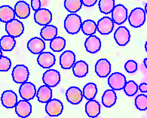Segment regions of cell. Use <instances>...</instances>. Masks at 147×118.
<instances>
[{
	"mask_svg": "<svg viewBox=\"0 0 147 118\" xmlns=\"http://www.w3.org/2000/svg\"><path fill=\"white\" fill-rule=\"evenodd\" d=\"M14 13L19 19H26L30 14V5L25 1H18L14 8Z\"/></svg>",
	"mask_w": 147,
	"mask_h": 118,
	"instance_id": "21",
	"label": "cell"
},
{
	"mask_svg": "<svg viewBox=\"0 0 147 118\" xmlns=\"http://www.w3.org/2000/svg\"><path fill=\"white\" fill-rule=\"evenodd\" d=\"M27 49L30 52L35 55L38 54L44 51L45 49V43L42 38L38 37H33L30 38L27 42Z\"/></svg>",
	"mask_w": 147,
	"mask_h": 118,
	"instance_id": "14",
	"label": "cell"
},
{
	"mask_svg": "<svg viewBox=\"0 0 147 118\" xmlns=\"http://www.w3.org/2000/svg\"><path fill=\"white\" fill-rule=\"evenodd\" d=\"M117 95L113 89L107 90L102 96V103L106 108H112L116 103Z\"/></svg>",
	"mask_w": 147,
	"mask_h": 118,
	"instance_id": "25",
	"label": "cell"
},
{
	"mask_svg": "<svg viewBox=\"0 0 147 118\" xmlns=\"http://www.w3.org/2000/svg\"><path fill=\"white\" fill-rule=\"evenodd\" d=\"M97 94V85L94 83H88L85 85L82 90L83 97L87 100H91L96 97Z\"/></svg>",
	"mask_w": 147,
	"mask_h": 118,
	"instance_id": "29",
	"label": "cell"
},
{
	"mask_svg": "<svg viewBox=\"0 0 147 118\" xmlns=\"http://www.w3.org/2000/svg\"><path fill=\"white\" fill-rule=\"evenodd\" d=\"M123 90L127 96L132 97L137 94V91H138V85L134 80H128V81H126V84H125Z\"/></svg>",
	"mask_w": 147,
	"mask_h": 118,
	"instance_id": "34",
	"label": "cell"
},
{
	"mask_svg": "<svg viewBox=\"0 0 147 118\" xmlns=\"http://www.w3.org/2000/svg\"><path fill=\"white\" fill-rule=\"evenodd\" d=\"M138 89L142 93H147V84L146 83H142L139 85Z\"/></svg>",
	"mask_w": 147,
	"mask_h": 118,
	"instance_id": "40",
	"label": "cell"
},
{
	"mask_svg": "<svg viewBox=\"0 0 147 118\" xmlns=\"http://www.w3.org/2000/svg\"><path fill=\"white\" fill-rule=\"evenodd\" d=\"M125 69L127 73L130 74L134 73L137 70V63L134 60H128L125 62Z\"/></svg>",
	"mask_w": 147,
	"mask_h": 118,
	"instance_id": "37",
	"label": "cell"
},
{
	"mask_svg": "<svg viewBox=\"0 0 147 118\" xmlns=\"http://www.w3.org/2000/svg\"><path fill=\"white\" fill-rule=\"evenodd\" d=\"M2 55V50H1V48H0V56Z\"/></svg>",
	"mask_w": 147,
	"mask_h": 118,
	"instance_id": "42",
	"label": "cell"
},
{
	"mask_svg": "<svg viewBox=\"0 0 147 118\" xmlns=\"http://www.w3.org/2000/svg\"><path fill=\"white\" fill-rule=\"evenodd\" d=\"M145 49L146 50V44H145Z\"/></svg>",
	"mask_w": 147,
	"mask_h": 118,
	"instance_id": "43",
	"label": "cell"
},
{
	"mask_svg": "<svg viewBox=\"0 0 147 118\" xmlns=\"http://www.w3.org/2000/svg\"><path fill=\"white\" fill-rule=\"evenodd\" d=\"M82 23V18L79 15L76 13H71L64 20V29L69 34L76 35L80 31Z\"/></svg>",
	"mask_w": 147,
	"mask_h": 118,
	"instance_id": "1",
	"label": "cell"
},
{
	"mask_svg": "<svg viewBox=\"0 0 147 118\" xmlns=\"http://www.w3.org/2000/svg\"><path fill=\"white\" fill-rule=\"evenodd\" d=\"M112 14V20L117 25H121L127 19V9L125 5L119 4L114 6Z\"/></svg>",
	"mask_w": 147,
	"mask_h": 118,
	"instance_id": "5",
	"label": "cell"
},
{
	"mask_svg": "<svg viewBox=\"0 0 147 118\" xmlns=\"http://www.w3.org/2000/svg\"><path fill=\"white\" fill-rule=\"evenodd\" d=\"M85 104V113L91 118L97 117L100 114V105L97 101L91 99Z\"/></svg>",
	"mask_w": 147,
	"mask_h": 118,
	"instance_id": "23",
	"label": "cell"
},
{
	"mask_svg": "<svg viewBox=\"0 0 147 118\" xmlns=\"http://www.w3.org/2000/svg\"><path fill=\"white\" fill-rule=\"evenodd\" d=\"M76 62V55L72 50H66L60 56V65L63 69H70Z\"/></svg>",
	"mask_w": 147,
	"mask_h": 118,
	"instance_id": "20",
	"label": "cell"
},
{
	"mask_svg": "<svg viewBox=\"0 0 147 118\" xmlns=\"http://www.w3.org/2000/svg\"><path fill=\"white\" fill-rule=\"evenodd\" d=\"M5 31L9 36L18 38L24 32V26L19 20L13 19L5 23Z\"/></svg>",
	"mask_w": 147,
	"mask_h": 118,
	"instance_id": "3",
	"label": "cell"
},
{
	"mask_svg": "<svg viewBox=\"0 0 147 118\" xmlns=\"http://www.w3.org/2000/svg\"><path fill=\"white\" fill-rule=\"evenodd\" d=\"M126 84V78L120 72H114L108 78V84L111 89L115 91L121 90L124 89Z\"/></svg>",
	"mask_w": 147,
	"mask_h": 118,
	"instance_id": "7",
	"label": "cell"
},
{
	"mask_svg": "<svg viewBox=\"0 0 147 118\" xmlns=\"http://www.w3.org/2000/svg\"><path fill=\"white\" fill-rule=\"evenodd\" d=\"M14 11L11 6L2 5L0 7V21L2 23H7L9 20H13L15 17Z\"/></svg>",
	"mask_w": 147,
	"mask_h": 118,
	"instance_id": "27",
	"label": "cell"
},
{
	"mask_svg": "<svg viewBox=\"0 0 147 118\" xmlns=\"http://www.w3.org/2000/svg\"><path fill=\"white\" fill-rule=\"evenodd\" d=\"M37 99L41 103H46L52 99V90L51 87L42 85L36 90Z\"/></svg>",
	"mask_w": 147,
	"mask_h": 118,
	"instance_id": "24",
	"label": "cell"
},
{
	"mask_svg": "<svg viewBox=\"0 0 147 118\" xmlns=\"http://www.w3.org/2000/svg\"><path fill=\"white\" fill-rule=\"evenodd\" d=\"M81 0H64V7L69 13H76L82 7Z\"/></svg>",
	"mask_w": 147,
	"mask_h": 118,
	"instance_id": "32",
	"label": "cell"
},
{
	"mask_svg": "<svg viewBox=\"0 0 147 118\" xmlns=\"http://www.w3.org/2000/svg\"><path fill=\"white\" fill-rule=\"evenodd\" d=\"M95 72L101 78H107L111 72V63L107 59H100L95 65Z\"/></svg>",
	"mask_w": 147,
	"mask_h": 118,
	"instance_id": "13",
	"label": "cell"
},
{
	"mask_svg": "<svg viewBox=\"0 0 147 118\" xmlns=\"http://www.w3.org/2000/svg\"><path fill=\"white\" fill-rule=\"evenodd\" d=\"M14 108H15V112L19 117H28L32 113V105L29 101L24 99L18 101Z\"/></svg>",
	"mask_w": 147,
	"mask_h": 118,
	"instance_id": "18",
	"label": "cell"
},
{
	"mask_svg": "<svg viewBox=\"0 0 147 118\" xmlns=\"http://www.w3.org/2000/svg\"><path fill=\"white\" fill-rule=\"evenodd\" d=\"M34 20L39 26H46L52 20V14L47 8H39L34 14Z\"/></svg>",
	"mask_w": 147,
	"mask_h": 118,
	"instance_id": "11",
	"label": "cell"
},
{
	"mask_svg": "<svg viewBox=\"0 0 147 118\" xmlns=\"http://www.w3.org/2000/svg\"><path fill=\"white\" fill-rule=\"evenodd\" d=\"M63 110V103L57 99H51L45 105V112L49 117H57L62 114Z\"/></svg>",
	"mask_w": 147,
	"mask_h": 118,
	"instance_id": "6",
	"label": "cell"
},
{
	"mask_svg": "<svg viewBox=\"0 0 147 118\" xmlns=\"http://www.w3.org/2000/svg\"><path fill=\"white\" fill-rule=\"evenodd\" d=\"M135 106L140 111H146L147 108V96L146 93L138 95L135 98Z\"/></svg>",
	"mask_w": 147,
	"mask_h": 118,
	"instance_id": "35",
	"label": "cell"
},
{
	"mask_svg": "<svg viewBox=\"0 0 147 118\" xmlns=\"http://www.w3.org/2000/svg\"><path fill=\"white\" fill-rule=\"evenodd\" d=\"M11 67V61L8 57L5 56H0V72H8Z\"/></svg>",
	"mask_w": 147,
	"mask_h": 118,
	"instance_id": "36",
	"label": "cell"
},
{
	"mask_svg": "<svg viewBox=\"0 0 147 118\" xmlns=\"http://www.w3.org/2000/svg\"><path fill=\"white\" fill-rule=\"evenodd\" d=\"M13 80L16 84H21L27 81L30 77V71L24 65H17L12 70Z\"/></svg>",
	"mask_w": 147,
	"mask_h": 118,
	"instance_id": "4",
	"label": "cell"
},
{
	"mask_svg": "<svg viewBox=\"0 0 147 118\" xmlns=\"http://www.w3.org/2000/svg\"><path fill=\"white\" fill-rule=\"evenodd\" d=\"M146 60H147V59L145 58V60H144V61H143V62H144V64H145V67H146V66H147V65H146Z\"/></svg>",
	"mask_w": 147,
	"mask_h": 118,
	"instance_id": "41",
	"label": "cell"
},
{
	"mask_svg": "<svg viewBox=\"0 0 147 118\" xmlns=\"http://www.w3.org/2000/svg\"><path fill=\"white\" fill-rule=\"evenodd\" d=\"M42 81L45 85L49 87H55L61 81V74L55 69H48L42 75Z\"/></svg>",
	"mask_w": 147,
	"mask_h": 118,
	"instance_id": "8",
	"label": "cell"
},
{
	"mask_svg": "<svg viewBox=\"0 0 147 118\" xmlns=\"http://www.w3.org/2000/svg\"><path fill=\"white\" fill-rule=\"evenodd\" d=\"M66 47V40L62 37H55L50 42V48L54 52H61Z\"/></svg>",
	"mask_w": 147,
	"mask_h": 118,
	"instance_id": "31",
	"label": "cell"
},
{
	"mask_svg": "<svg viewBox=\"0 0 147 118\" xmlns=\"http://www.w3.org/2000/svg\"><path fill=\"white\" fill-rule=\"evenodd\" d=\"M72 68H73V74L76 78H84L88 73V65L83 60H79V61L75 62Z\"/></svg>",
	"mask_w": 147,
	"mask_h": 118,
	"instance_id": "22",
	"label": "cell"
},
{
	"mask_svg": "<svg viewBox=\"0 0 147 118\" xmlns=\"http://www.w3.org/2000/svg\"><path fill=\"white\" fill-rule=\"evenodd\" d=\"M85 48L90 54H96L101 49L100 39L94 35L89 36L85 42Z\"/></svg>",
	"mask_w": 147,
	"mask_h": 118,
	"instance_id": "19",
	"label": "cell"
},
{
	"mask_svg": "<svg viewBox=\"0 0 147 118\" xmlns=\"http://www.w3.org/2000/svg\"><path fill=\"white\" fill-rule=\"evenodd\" d=\"M146 12L142 8H135L128 16V22L134 28H139L146 23Z\"/></svg>",
	"mask_w": 147,
	"mask_h": 118,
	"instance_id": "2",
	"label": "cell"
},
{
	"mask_svg": "<svg viewBox=\"0 0 147 118\" xmlns=\"http://www.w3.org/2000/svg\"><path fill=\"white\" fill-rule=\"evenodd\" d=\"M38 64L43 68L49 69L52 67L56 62L55 56L51 52H42L38 54L37 58Z\"/></svg>",
	"mask_w": 147,
	"mask_h": 118,
	"instance_id": "16",
	"label": "cell"
},
{
	"mask_svg": "<svg viewBox=\"0 0 147 118\" xmlns=\"http://www.w3.org/2000/svg\"><path fill=\"white\" fill-rule=\"evenodd\" d=\"M98 6L101 13L109 14L115 6V0H99Z\"/></svg>",
	"mask_w": 147,
	"mask_h": 118,
	"instance_id": "33",
	"label": "cell"
},
{
	"mask_svg": "<svg viewBox=\"0 0 147 118\" xmlns=\"http://www.w3.org/2000/svg\"><path fill=\"white\" fill-rule=\"evenodd\" d=\"M31 8L34 11L41 8V0H31Z\"/></svg>",
	"mask_w": 147,
	"mask_h": 118,
	"instance_id": "38",
	"label": "cell"
},
{
	"mask_svg": "<svg viewBox=\"0 0 147 118\" xmlns=\"http://www.w3.org/2000/svg\"><path fill=\"white\" fill-rule=\"evenodd\" d=\"M82 5L85 7H93L96 5L97 0H81Z\"/></svg>",
	"mask_w": 147,
	"mask_h": 118,
	"instance_id": "39",
	"label": "cell"
},
{
	"mask_svg": "<svg viewBox=\"0 0 147 118\" xmlns=\"http://www.w3.org/2000/svg\"><path fill=\"white\" fill-rule=\"evenodd\" d=\"M81 30L82 31L83 34L85 36H91L94 35L97 32V23L92 20H84V22L82 23Z\"/></svg>",
	"mask_w": 147,
	"mask_h": 118,
	"instance_id": "30",
	"label": "cell"
},
{
	"mask_svg": "<svg viewBox=\"0 0 147 118\" xmlns=\"http://www.w3.org/2000/svg\"><path fill=\"white\" fill-rule=\"evenodd\" d=\"M1 102L5 108H14L18 102V96L12 90H5L1 96Z\"/></svg>",
	"mask_w": 147,
	"mask_h": 118,
	"instance_id": "17",
	"label": "cell"
},
{
	"mask_svg": "<svg viewBox=\"0 0 147 118\" xmlns=\"http://www.w3.org/2000/svg\"><path fill=\"white\" fill-rule=\"evenodd\" d=\"M113 29L114 23L109 17H103L98 20L97 23V31L103 36L110 34Z\"/></svg>",
	"mask_w": 147,
	"mask_h": 118,
	"instance_id": "12",
	"label": "cell"
},
{
	"mask_svg": "<svg viewBox=\"0 0 147 118\" xmlns=\"http://www.w3.org/2000/svg\"><path fill=\"white\" fill-rule=\"evenodd\" d=\"M57 36V28L54 25L44 26L40 31V36L44 41H51Z\"/></svg>",
	"mask_w": 147,
	"mask_h": 118,
	"instance_id": "26",
	"label": "cell"
},
{
	"mask_svg": "<svg viewBox=\"0 0 147 118\" xmlns=\"http://www.w3.org/2000/svg\"><path fill=\"white\" fill-rule=\"evenodd\" d=\"M66 97L72 105H79L83 99L82 91L78 86H70L66 91Z\"/></svg>",
	"mask_w": 147,
	"mask_h": 118,
	"instance_id": "15",
	"label": "cell"
},
{
	"mask_svg": "<svg viewBox=\"0 0 147 118\" xmlns=\"http://www.w3.org/2000/svg\"><path fill=\"white\" fill-rule=\"evenodd\" d=\"M19 94L22 99L27 101L32 100L36 95V86L32 83L28 81L22 83L19 88Z\"/></svg>",
	"mask_w": 147,
	"mask_h": 118,
	"instance_id": "9",
	"label": "cell"
},
{
	"mask_svg": "<svg viewBox=\"0 0 147 118\" xmlns=\"http://www.w3.org/2000/svg\"><path fill=\"white\" fill-rule=\"evenodd\" d=\"M114 38L118 45L121 47L125 46L131 40V33L127 27L121 26L115 31Z\"/></svg>",
	"mask_w": 147,
	"mask_h": 118,
	"instance_id": "10",
	"label": "cell"
},
{
	"mask_svg": "<svg viewBox=\"0 0 147 118\" xmlns=\"http://www.w3.org/2000/svg\"><path fill=\"white\" fill-rule=\"evenodd\" d=\"M16 45V40L12 36H4L0 38V48L3 51H11Z\"/></svg>",
	"mask_w": 147,
	"mask_h": 118,
	"instance_id": "28",
	"label": "cell"
}]
</instances>
